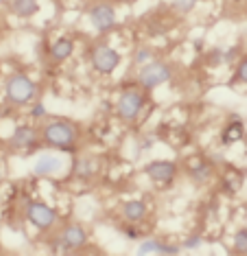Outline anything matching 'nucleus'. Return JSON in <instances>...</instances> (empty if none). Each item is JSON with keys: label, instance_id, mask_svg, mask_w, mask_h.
<instances>
[{"label": "nucleus", "instance_id": "6", "mask_svg": "<svg viewBox=\"0 0 247 256\" xmlns=\"http://www.w3.org/2000/svg\"><path fill=\"white\" fill-rule=\"evenodd\" d=\"M92 66L98 74H112L120 66V55L116 53L112 46L98 44V46H94V50H92Z\"/></svg>", "mask_w": 247, "mask_h": 256}, {"label": "nucleus", "instance_id": "8", "mask_svg": "<svg viewBox=\"0 0 247 256\" xmlns=\"http://www.w3.org/2000/svg\"><path fill=\"white\" fill-rule=\"evenodd\" d=\"M88 16H90L92 26L101 33H108L116 26V9L112 7V4H105V2L94 4V7L88 11Z\"/></svg>", "mask_w": 247, "mask_h": 256}, {"label": "nucleus", "instance_id": "5", "mask_svg": "<svg viewBox=\"0 0 247 256\" xmlns=\"http://www.w3.org/2000/svg\"><path fill=\"white\" fill-rule=\"evenodd\" d=\"M173 77V70H170L168 64L164 62H149L144 64V68L140 70V86L144 90H156L160 88L162 84H166Z\"/></svg>", "mask_w": 247, "mask_h": 256}, {"label": "nucleus", "instance_id": "16", "mask_svg": "<svg viewBox=\"0 0 247 256\" xmlns=\"http://www.w3.org/2000/svg\"><path fill=\"white\" fill-rule=\"evenodd\" d=\"M11 9H14V14L20 16V18H31V16H35L40 11V2L38 0H14Z\"/></svg>", "mask_w": 247, "mask_h": 256}, {"label": "nucleus", "instance_id": "21", "mask_svg": "<svg viewBox=\"0 0 247 256\" xmlns=\"http://www.w3.org/2000/svg\"><path fill=\"white\" fill-rule=\"evenodd\" d=\"M234 248H236V252H243L245 254V250H247V230H238V234L236 238H234Z\"/></svg>", "mask_w": 247, "mask_h": 256}, {"label": "nucleus", "instance_id": "24", "mask_svg": "<svg viewBox=\"0 0 247 256\" xmlns=\"http://www.w3.org/2000/svg\"><path fill=\"white\" fill-rule=\"evenodd\" d=\"M31 116H33V118H44V116H46V108L42 106V103H35L33 110H31Z\"/></svg>", "mask_w": 247, "mask_h": 256}, {"label": "nucleus", "instance_id": "11", "mask_svg": "<svg viewBox=\"0 0 247 256\" xmlns=\"http://www.w3.org/2000/svg\"><path fill=\"white\" fill-rule=\"evenodd\" d=\"M38 142V130L31 125H20L16 127L14 138H11V144L16 149H31L33 144Z\"/></svg>", "mask_w": 247, "mask_h": 256}, {"label": "nucleus", "instance_id": "15", "mask_svg": "<svg viewBox=\"0 0 247 256\" xmlns=\"http://www.w3.org/2000/svg\"><path fill=\"white\" fill-rule=\"evenodd\" d=\"M72 50H74V42L72 40H68V38H60L55 44L50 46V57L55 62H66L70 55H72Z\"/></svg>", "mask_w": 247, "mask_h": 256}, {"label": "nucleus", "instance_id": "12", "mask_svg": "<svg viewBox=\"0 0 247 256\" xmlns=\"http://www.w3.org/2000/svg\"><path fill=\"white\" fill-rule=\"evenodd\" d=\"M146 204L140 202V200H134V202H127L125 206H122V214H125L127 221H132V224H138V221H142L146 217Z\"/></svg>", "mask_w": 247, "mask_h": 256}, {"label": "nucleus", "instance_id": "20", "mask_svg": "<svg viewBox=\"0 0 247 256\" xmlns=\"http://www.w3.org/2000/svg\"><path fill=\"white\" fill-rule=\"evenodd\" d=\"M247 81V62L243 60L236 66V72H234V77L230 79V86H240V84H245Z\"/></svg>", "mask_w": 247, "mask_h": 256}, {"label": "nucleus", "instance_id": "3", "mask_svg": "<svg viewBox=\"0 0 247 256\" xmlns=\"http://www.w3.org/2000/svg\"><path fill=\"white\" fill-rule=\"evenodd\" d=\"M57 219H60L57 210L44 202H31L26 206V221L33 226V228H38L42 232H48V230L55 228Z\"/></svg>", "mask_w": 247, "mask_h": 256}, {"label": "nucleus", "instance_id": "7", "mask_svg": "<svg viewBox=\"0 0 247 256\" xmlns=\"http://www.w3.org/2000/svg\"><path fill=\"white\" fill-rule=\"evenodd\" d=\"M88 243V232L81 228V226L72 224V226H66L62 230V234L57 236L55 241V250H62V252H74V250L84 248Z\"/></svg>", "mask_w": 247, "mask_h": 256}, {"label": "nucleus", "instance_id": "19", "mask_svg": "<svg viewBox=\"0 0 247 256\" xmlns=\"http://www.w3.org/2000/svg\"><path fill=\"white\" fill-rule=\"evenodd\" d=\"M236 53L238 50L236 48H230L226 53L223 48H216V50H212V55H210V64L216 68V66H223V64H228V62H232L234 57H236Z\"/></svg>", "mask_w": 247, "mask_h": 256}, {"label": "nucleus", "instance_id": "14", "mask_svg": "<svg viewBox=\"0 0 247 256\" xmlns=\"http://www.w3.org/2000/svg\"><path fill=\"white\" fill-rule=\"evenodd\" d=\"M243 136H245V125L240 123V120H232L230 125L223 130L221 134V142L226 144V147H230V144L234 142H238V140H243Z\"/></svg>", "mask_w": 247, "mask_h": 256}, {"label": "nucleus", "instance_id": "13", "mask_svg": "<svg viewBox=\"0 0 247 256\" xmlns=\"http://www.w3.org/2000/svg\"><path fill=\"white\" fill-rule=\"evenodd\" d=\"M140 254H178L180 248L175 246H164L162 241H156V238H149V241H142L138 248Z\"/></svg>", "mask_w": 247, "mask_h": 256}, {"label": "nucleus", "instance_id": "1", "mask_svg": "<svg viewBox=\"0 0 247 256\" xmlns=\"http://www.w3.org/2000/svg\"><path fill=\"white\" fill-rule=\"evenodd\" d=\"M4 94H7V98L14 106H26L38 94V84L28 74H22V72L11 74L7 84H4Z\"/></svg>", "mask_w": 247, "mask_h": 256}, {"label": "nucleus", "instance_id": "10", "mask_svg": "<svg viewBox=\"0 0 247 256\" xmlns=\"http://www.w3.org/2000/svg\"><path fill=\"white\" fill-rule=\"evenodd\" d=\"M64 160L60 158V156L55 154H46V156H40L38 162H35V176L40 178H52V176H60V173L64 171Z\"/></svg>", "mask_w": 247, "mask_h": 256}, {"label": "nucleus", "instance_id": "9", "mask_svg": "<svg viewBox=\"0 0 247 256\" xmlns=\"http://www.w3.org/2000/svg\"><path fill=\"white\" fill-rule=\"evenodd\" d=\"M144 171L156 184H170L178 176V164L168 160H156L151 164H146Z\"/></svg>", "mask_w": 247, "mask_h": 256}, {"label": "nucleus", "instance_id": "18", "mask_svg": "<svg viewBox=\"0 0 247 256\" xmlns=\"http://www.w3.org/2000/svg\"><path fill=\"white\" fill-rule=\"evenodd\" d=\"M190 178L195 180L197 184H206L210 178H212V168H210V164H206V162H199V164L190 166Z\"/></svg>", "mask_w": 247, "mask_h": 256}, {"label": "nucleus", "instance_id": "22", "mask_svg": "<svg viewBox=\"0 0 247 256\" xmlns=\"http://www.w3.org/2000/svg\"><path fill=\"white\" fill-rule=\"evenodd\" d=\"M170 2H173V7L178 11H190L197 7L199 0H170Z\"/></svg>", "mask_w": 247, "mask_h": 256}, {"label": "nucleus", "instance_id": "23", "mask_svg": "<svg viewBox=\"0 0 247 256\" xmlns=\"http://www.w3.org/2000/svg\"><path fill=\"white\" fill-rule=\"evenodd\" d=\"M149 60H151V50L149 48H142L136 55V64H138V66H144V64H149Z\"/></svg>", "mask_w": 247, "mask_h": 256}, {"label": "nucleus", "instance_id": "25", "mask_svg": "<svg viewBox=\"0 0 247 256\" xmlns=\"http://www.w3.org/2000/svg\"><path fill=\"white\" fill-rule=\"evenodd\" d=\"M199 246H202V236H190L184 243V248H188V250H190V248H199Z\"/></svg>", "mask_w": 247, "mask_h": 256}, {"label": "nucleus", "instance_id": "2", "mask_svg": "<svg viewBox=\"0 0 247 256\" xmlns=\"http://www.w3.org/2000/svg\"><path fill=\"white\" fill-rule=\"evenodd\" d=\"M44 142L50 144V147L57 149H72L74 142H77V130H74L72 123H66V120H55V123H48L42 132Z\"/></svg>", "mask_w": 247, "mask_h": 256}, {"label": "nucleus", "instance_id": "17", "mask_svg": "<svg viewBox=\"0 0 247 256\" xmlns=\"http://www.w3.org/2000/svg\"><path fill=\"white\" fill-rule=\"evenodd\" d=\"M72 171H74V176L81 178V180H90V178L96 176V162L92 158H77Z\"/></svg>", "mask_w": 247, "mask_h": 256}, {"label": "nucleus", "instance_id": "4", "mask_svg": "<svg viewBox=\"0 0 247 256\" xmlns=\"http://www.w3.org/2000/svg\"><path fill=\"white\" fill-rule=\"evenodd\" d=\"M146 106V96L140 90H125L118 96V103H116V110H118V116L127 123L136 120L142 110Z\"/></svg>", "mask_w": 247, "mask_h": 256}]
</instances>
